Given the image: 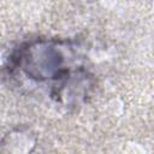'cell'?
<instances>
[{
    "instance_id": "1",
    "label": "cell",
    "mask_w": 154,
    "mask_h": 154,
    "mask_svg": "<svg viewBox=\"0 0 154 154\" xmlns=\"http://www.w3.org/2000/svg\"><path fill=\"white\" fill-rule=\"evenodd\" d=\"M7 70L14 79L49 88V97L65 106L77 105L91 87L90 72L73 64L72 48L66 41L36 38L24 42L10 55Z\"/></svg>"
}]
</instances>
